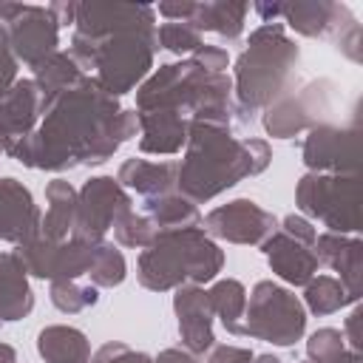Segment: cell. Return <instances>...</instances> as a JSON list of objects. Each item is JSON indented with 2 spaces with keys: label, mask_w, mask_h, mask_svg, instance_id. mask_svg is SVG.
<instances>
[{
  "label": "cell",
  "mask_w": 363,
  "mask_h": 363,
  "mask_svg": "<svg viewBox=\"0 0 363 363\" xmlns=\"http://www.w3.org/2000/svg\"><path fill=\"white\" fill-rule=\"evenodd\" d=\"M303 164L309 173H357L360 164V128L349 125H315L303 139Z\"/></svg>",
  "instance_id": "cell-12"
},
{
  "label": "cell",
  "mask_w": 363,
  "mask_h": 363,
  "mask_svg": "<svg viewBox=\"0 0 363 363\" xmlns=\"http://www.w3.org/2000/svg\"><path fill=\"white\" fill-rule=\"evenodd\" d=\"M9 31V48L17 62L34 68L54 51H60V26L48 6H28L23 3L20 14L6 23Z\"/></svg>",
  "instance_id": "cell-14"
},
{
  "label": "cell",
  "mask_w": 363,
  "mask_h": 363,
  "mask_svg": "<svg viewBox=\"0 0 363 363\" xmlns=\"http://www.w3.org/2000/svg\"><path fill=\"white\" fill-rule=\"evenodd\" d=\"M82 77H85V71L71 60L68 51H54L40 65H34V85H37L43 99L77 85Z\"/></svg>",
  "instance_id": "cell-29"
},
{
  "label": "cell",
  "mask_w": 363,
  "mask_h": 363,
  "mask_svg": "<svg viewBox=\"0 0 363 363\" xmlns=\"http://www.w3.org/2000/svg\"><path fill=\"white\" fill-rule=\"evenodd\" d=\"M139 130L136 108H122L94 77L40 96V125L11 142L6 153L23 167L62 173L79 164L108 162Z\"/></svg>",
  "instance_id": "cell-1"
},
{
  "label": "cell",
  "mask_w": 363,
  "mask_h": 363,
  "mask_svg": "<svg viewBox=\"0 0 363 363\" xmlns=\"http://www.w3.org/2000/svg\"><path fill=\"white\" fill-rule=\"evenodd\" d=\"M329 37H332L335 48H337L343 57H349L352 62H360V60H363V51H360V23L352 17L349 9H346L343 17L335 23V28L329 31Z\"/></svg>",
  "instance_id": "cell-36"
},
{
  "label": "cell",
  "mask_w": 363,
  "mask_h": 363,
  "mask_svg": "<svg viewBox=\"0 0 363 363\" xmlns=\"http://www.w3.org/2000/svg\"><path fill=\"white\" fill-rule=\"evenodd\" d=\"M187 60H193L201 71H207V74H227V65H230V57H227V51L221 48V45H207V43H201Z\"/></svg>",
  "instance_id": "cell-38"
},
{
  "label": "cell",
  "mask_w": 363,
  "mask_h": 363,
  "mask_svg": "<svg viewBox=\"0 0 363 363\" xmlns=\"http://www.w3.org/2000/svg\"><path fill=\"white\" fill-rule=\"evenodd\" d=\"M301 363H309V360H301Z\"/></svg>",
  "instance_id": "cell-51"
},
{
  "label": "cell",
  "mask_w": 363,
  "mask_h": 363,
  "mask_svg": "<svg viewBox=\"0 0 363 363\" xmlns=\"http://www.w3.org/2000/svg\"><path fill=\"white\" fill-rule=\"evenodd\" d=\"M176 173H179V162H147V159H125L119 164L116 182L125 190H133L145 199L153 196H164V193H176Z\"/></svg>",
  "instance_id": "cell-22"
},
{
  "label": "cell",
  "mask_w": 363,
  "mask_h": 363,
  "mask_svg": "<svg viewBox=\"0 0 363 363\" xmlns=\"http://www.w3.org/2000/svg\"><path fill=\"white\" fill-rule=\"evenodd\" d=\"M312 252L318 264H326L335 269L346 292L360 301V267H363V241L357 235H343V233H320L312 244Z\"/></svg>",
  "instance_id": "cell-18"
},
{
  "label": "cell",
  "mask_w": 363,
  "mask_h": 363,
  "mask_svg": "<svg viewBox=\"0 0 363 363\" xmlns=\"http://www.w3.org/2000/svg\"><path fill=\"white\" fill-rule=\"evenodd\" d=\"M156 43L179 57H190L201 45V34L190 23H162L156 26Z\"/></svg>",
  "instance_id": "cell-34"
},
{
  "label": "cell",
  "mask_w": 363,
  "mask_h": 363,
  "mask_svg": "<svg viewBox=\"0 0 363 363\" xmlns=\"http://www.w3.org/2000/svg\"><path fill=\"white\" fill-rule=\"evenodd\" d=\"M48 298H51V303H54L60 312H65V315H77V312H85V309L96 306L99 292H96V286H94V284L51 281Z\"/></svg>",
  "instance_id": "cell-32"
},
{
  "label": "cell",
  "mask_w": 363,
  "mask_h": 363,
  "mask_svg": "<svg viewBox=\"0 0 363 363\" xmlns=\"http://www.w3.org/2000/svg\"><path fill=\"white\" fill-rule=\"evenodd\" d=\"M0 363H17V352L9 343H0Z\"/></svg>",
  "instance_id": "cell-47"
},
{
  "label": "cell",
  "mask_w": 363,
  "mask_h": 363,
  "mask_svg": "<svg viewBox=\"0 0 363 363\" xmlns=\"http://www.w3.org/2000/svg\"><path fill=\"white\" fill-rule=\"evenodd\" d=\"M156 28L153 31H119L102 40H91L74 31L71 60L94 77L111 96H122L147 79L156 54Z\"/></svg>",
  "instance_id": "cell-5"
},
{
  "label": "cell",
  "mask_w": 363,
  "mask_h": 363,
  "mask_svg": "<svg viewBox=\"0 0 363 363\" xmlns=\"http://www.w3.org/2000/svg\"><path fill=\"white\" fill-rule=\"evenodd\" d=\"M153 363H199V360H196V354H190L184 349H162L153 357Z\"/></svg>",
  "instance_id": "cell-45"
},
{
  "label": "cell",
  "mask_w": 363,
  "mask_h": 363,
  "mask_svg": "<svg viewBox=\"0 0 363 363\" xmlns=\"http://www.w3.org/2000/svg\"><path fill=\"white\" fill-rule=\"evenodd\" d=\"M250 14V3H233V0H207V3H196L193 14H190V26L201 34V31H213L221 34L227 40H238L244 31V20Z\"/></svg>",
  "instance_id": "cell-26"
},
{
  "label": "cell",
  "mask_w": 363,
  "mask_h": 363,
  "mask_svg": "<svg viewBox=\"0 0 363 363\" xmlns=\"http://www.w3.org/2000/svg\"><path fill=\"white\" fill-rule=\"evenodd\" d=\"M306 332V309L286 286L258 281L247 298L238 337L267 340L272 346H295Z\"/></svg>",
  "instance_id": "cell-6"
},
{
  "label": "cell",
  "mask_w": 363,
  "mask_h": 363,
  "mask_svg": "<svg viewBox=\"0 0 363 363\" xmlns=\"http://www.w3.org/2000/svg\"><path fill=\"white\" fill-rule=\"evenodd\" d=\"M91 278V284L99 289H113L119 286L125 278H128V264H125V255L122 250L113 244V241H99L94 247V258H91V267L85 272Z\"/></svg>",
  "instance_id": "cell-31"
},
{
  "label": "cell",
  "mask_w": 363,
  "mask_h": 363,
  "mask_svg": "<svg viewBox=\"0 0 363 363\" xmlns=\"http://www.w3.org/2000/svg\"><path fill=\"white\" fill-rule=\"evenodd\" d=\"M269 159L272 150L264 139H238L227 125L190 119L184 159L179 162L176 173V193L193 204L210 201L235 187L241 179L264 173Z\"/></svg>",
  "instance_id": "cell-2"
},
{
  "label": "cell",
  "mask_w": 363,
  "mask_h": 363,
  "mask_svg": "<svg viewBox=\"0 0 363 363\" xmlns=\"http://www.w3.org/2000/svg\"><path fill=\"white\" fill-rule=\"evenodd\" d=\"M139 116V150L156 156H173L187 142L190 116L176 108H150L136 111Z\"/></svg>",
  "instance_id": "cell-17"
},
{
  "label": "cell",
  "mask_w": 363,
  "mask_h": 363,
  "mask_svg": "<svg viewBox=\"0 0 363 363\" xmlns=\"http://www.w3.org/2000/svg\"><path fill=\"white\" fill-rule=\"evenodd\" d=\"M278 230V218L252 199H233L204 216V233L230 244L261 247Z\"/></svg>",
  "instance_id": "cell-11"
},
{
  "label": "cell",
  "mask_w": 363,
  "mask_h": 363,
  "mask_svg": "<svg viewBox=\"0 0 363 363\" xmlns=\"http://www.w3.org/2000/svg\"><path fill=\"white\" fill-rule=\"evenodd\" d=\"M37 122H40V91H37L34 79H17L0 96V142H3V147L28 136L37 128Z\"/></svg>",
  "instance_id": "cell-20"
},
{
  "label": "cell",
  "mask_w": 363,
  "mask_h": 363,
  "mask_svg": "<svg viewBox=\"0 0 363 363\" xmlns=\"http://www.w3.org/2000/svg\"><path fill=\"white\" fill-rule=\"evenodd\" d=\"M37 352L45 363H91V340L77 326H45L37 335Z\"/></svg>",
  "instance_id": "cell-25"
},
{
  "label": "cell",
  "mask_w": 363,
  "mask_h": 363,
  "mask_svg": "<svg viewBox=\"0 0 363 363\" xmlns=\"http://www.w3.org/2000/svg\"><path fill=\"white\" fill-rule=\"evenodd\" d=\"M335 91L337 88L332 79H315L298 94L289 91L278 96L264 111V130L272 139H292L301 130H312L315 125H323L335 108Z\"/></svg>",
  "instance_id": "cell-8"
},
{
  "label": "cell",
  "mask_w": 363,
  "mask_h": 363,
  "mask_svg": "<svg viewBox=\"0 0 363 363\" xmlns=\"http://www.w3.org/2000/svg\"><path fill=\"white\" fill-rule=\"evenodd\" d=\"M43 233V213L34 204L31 190L11 179H0V238L20 247Z\"/></svg>",
  "instance_id": "cell-15"
},
{
  "label": "cell",
  "mask_w": 363,
  "mask_h": 363,
  "mask_svg": "<svg viewBox=\"0 0 363 363\" xmlns=\"http://www.w3.org/2000/svg\"><path fill=\"white\" fill-rule=\"evenodd\" d=\"M298 62L301 48L295 45V40L286 37L284 23H261L235 60V105L255 116L278 96L295 91Z\"/></svg>",
  "instance_id": "cell-3"
},
{
  "label": "cell",
  "mask_w": 363,
  "mask_h": 363,
  "mask_svg": "<svg viewBox=\"0 0 363 363\" xmlns=\"http://www.w3.org/2000/svg\"><path fill=\"white\" fill-rule=\"evenodd\" d=\"M145 216L153 221L156 230H179V227H199L201 216L193 201H187L182 193H164L145 199Z\"/></svg>",
  "instance_id": "cell-28"
},
{
  "label": "cell",
  "mask_w": 363,
  "mask_h": 363,
  "mask_svg": "<svg viewBox=\"0 0 363 363\" xmlns=\"http://www.w3.org/2000/svg\"><path fill=\"white\" fill-rule=\"evenodd\" d=\"M173 312L179 318V337L184 352L204 354L216 343L213 332V309L207 303V289L196 284H184L173 295Z\"/></svg>",
  "instance_id": "cell-16"
},
{
  "label": "cell",
  "mask_w": 363,
  "mask_h": 363,
  "mask_svg": "<svg viewBox=\"0 0 363 363\" xmlns=\"http://www.w3.org/2000/svg\"><path fill=\"white\" fill-rule=\"evenodd\" d=\"M94 247L96 244H85V241H48L43 235L14 247L17 258L23 261L26 272L43 281H77L79 275L88 272L91 258H94Z\"/></svg>",
  "instance_id": "cell-10"
},
{
  "label": "cell",
  "mask_w": 363,
  "mask_h": 363,
  "mask_svg": "<svg viewBox=\"0 0 363 363\" xmlns=\"http://www.w3.org/2000/svg\"><path fill=\"white\" fill-rule=\"evenodd\" d=\"M156 233L159 230L153 227V221L145 213H136V210H128L113 224L116 244L119 247H128V250H145V247H150V241L156 238Z\"/></svg>",
  "instance_id": "cell-33"
},
{
  "label": "cell",
  "mask_w": 363,
  "mask_h": 363,
  "mask_svg": "<svg viewBox=\"0 0 363 363\" xmlns=\"http://www.w3.org/2000/svg\"><path fill=\"white\" fill-rule=\"evenodd\" d=\"M193 6L196 3H190V0H182V3H159L156 11L162 17H167V23H187L190 14H193Z\"/></svg>",
  "instance_id": "cell-42"
},
{
  "label": "cell",
  "mask_w": 363,
  "mask_h": 363,
  "mask_svg": "<svg viewBox=\"0 0 363 363\" xmlns=\"http://www.w3.org/2000/svg\"><path fill=\"white\" fill-rule=\"evenodd\" d=\"M335 363H360V352H352V349H346Z\"/></svg>",
  "instance_id": "cell-48"
},
{
  "label": "cell",
  "mask_w": 363,
  "mask_h": 363,
  "mask_svg": "<svg viewBox=\"0 0 363 363\" xmlns=\"http://www.w3.org/2000/svg\"><path fill=\"white\" fill-rule=\"evenodd\" d=\"M221 267L224 252L204 227H179L159 230L150 247L139 252L136 278L150 292H167L184 284L204 286L218 278Z\"/></svg>",
  "instance_id": "cell-4"
},
{
  "label": "cell",
  "mask_w": 363,
  "mask_h": 363,
  "mask_svg": "<svg viewBox=\"0 0 363 363\" xmlns=\"http://www.w3.org/2000/svg\"><path fill=\"white\" fill-rule=\"evenodd\" d=\"M343 352H346L343 332L340 329H332V326H323V329L312 332L309 340H306V357H309V363H335Z\"/></svg>",
  "instance_id": "cell-35"
},
{
  "label": "cell",
  "mask_w": 363,
  "mask_h": 363,
  "mask_svg": "<svg viewBox=\"0 0 363 363\" xmlns=\"http://www.w3.org/2000/svg\"><path fill=\"white\" fill-rule=\"evenodd\" d=\"M207 303L213 309V318H218L221 326L230 335H238V326H241L244 309H247V289H244V284L235 281V278L213 281V286L207 289Z\"/></svg>",
  "instance_id": "cell-27"
},
{
  "label": "cell",
  "mask_w": 363,
  "mask_h": 363,
  "mask_svg": "<svg viewBox=\"0 0 363 363\" xmlns=\"http://www.w3.org/2000/svg\"><path fill=\"white\" fill-rule=\"evenodd\" d=\"M74 28L82 37L102 40L119 31H153L156 28V9L145 3H96L85 0L77 3Z\"/></svg>",
  "instance_id": "cell-13"
},
{
  "label": "cell",
  "mask_w": 363,
  "mask_h": 363,
  "mask_svg": "<svg viewBox=\"0 0 363 363\" xmlns=\"http://www.w3.org/2000/svg\"><path fill=\"white\" fill-rule=\"evenodd\" d=\"M91 363H153V357L145 354V352L130 349L128 343L111 340V343L99 346V349L91 354Z\"/></svg>",
  "instance_id": "cell-37"
},
{
  "label": "cell",
  "mask_w": 363,
  "mask_h": 363,
  "mask_svg": "<svg viewBox=\"0 0 363 363\" xmlns=\"http://www.w3.org/2000/svg\"><path fill=\"white\" fill-rule=\"evenodd\" d=\"M128 210H133L130 196L113 176H91L79 190L71 238L85 244H99L105 241L108 230H113L119 216H125Z\"/></svg>",
  "instance_id": "cell-9"
},
{
  "label": "cell",
  "mask_w": 363,
  "mask_h": 363,
  "mask_svg": "<svg viewBox=\"0 0 363 363\" xmlns=\"http://www.w3.org/2000/svg\"><path fill=\"white\" fill-rule=\"evenodd\" d=\"M207 360L204 363H252V352L244 346H230V343H213L207 349Z\"/></svg>",
  "instance_id": "cell-41"
},
{
  "label": "cell",
  "mask_w": 363,
  "mask_h": 363,
  "mask_svg": "<svg viewBox=\"0 0 363 363\" xmlns=\"http://www.w3.org/2000/svg\"><path fill=\"white\" fill-rule=\"evenodd\" d=\"M360 318H363V309H360V306H354V312L346 318V332H343V340H349V343H352V352H360V332H357Z\"/></svg>",
  "instance_id": "cell-44"
},
{
  "label": "cell",
  "mask_w": 363,
  "mask_h": 363,
  "mask_svg": "<svg viewBox=\"0 0 363 363\" xmlns=\"http://www.w3.org/2000/svg\"><path fill=\"white\" fill-rule=\"evenodd\" d=\"M17 82V60L9 48V31L0 23V96Z\"/></svg>",
  "instance_id": "cell-39"
},
{
  "label": "cell",
  "mask_w": 363,
  "mask_h": 363,
  "mask_svg": "<svg viewBox=\"0 0 363 363\" xmlns=\"http://www.w3.org/2000/svg\"><path fill=\"white\" fill-rule=\"evenodd\" d=\"M278 230H281V233H286L289 238H295V241L306 244V247H312V244H315V238H318V230L312 227V221H309V218H303V216H295V213L284 216V221H281V227H278Z\"/></svg>",
  "instance_id": "cell-40"
},
{
  "label": "cell",
  "mask_w": 363,
  "mask_h": 363,
  "mask_svg": "<svg viewBox=\"0 0 363 363\" xmlns=\"http://www.w3.org/2000/svg\"><path fill=\"white\" fill-rule=\"evenodd\" d=\"M45 201L48 210L43 216V238L48 241H65L74 233V221H77V201H79V190H74L71 182L65 179H51L45 184Z\"/></svg>",
  "instance_id": "cell-24"
},
{
  "label": "cell",
  "mask_w": 363,
  "mask_h": 363,
  "mask_svg": "<svg viewBox=\"0 0 363 363\" xmlns=\"http://www.w3.org/2000/svg\"><path fill=\"white\" fill-rule=\"evenodd\" d=\"M295 204L318 218L329 233L354 235L360 230V179L357 173H306L298 182Z\"/></svg>",
  "instance_id": "cell-7"
},
{
  "label": "cell",
  "mask_w": 363,
  "mask_h": 363,
  "mask_svg": "<svg viewBox=\"0 0 363 363\" xmlns=\"http://www.w3.org/2000/svg\"><path fill=\"white\" fill-rule=\"evenodd\" d=\"M252 363H281V360H278L275 354H255Z\"/></svg>",
  "instance_id": "cell-49"
},
{
  "label": "cell",
  "mask_w": 363,
  "mask_h": 363,
  "mask_svg": "<svg viewBox=\"0 0 363 363\" xmlns=\"http://www.w3.org/2000/svg\"><path fill=\"white\" fill-rule=\"evenodd\" d=\"M346 6L332 3V0H292L281 3V17L284 23L303 34V37H323L335 28V23L343 17Z\"/></svg>",
  "instance_id": "cell-23"
},
{
  "label": "cell",
  "mask_w": 363,
  "mask_h": 363,
  "mask_svg": "<svg viewBox=\"0 0 363 363\" xmlns=\"http://www.w3.org/2000/svg\"><path fill=\"white\" fill-rule=\"evenodd\" d=\"M252 11L261 14L264 23H275V17H281V3H252Z\"/></svg>",
  "instance_id": "cell-46"
},
{
  "label": "cell",
  "mask_w": 363,
  "mask_h": 363,
  "mask_svg": "<svg viewBox=\"0 0 363 363\" xmlns=\"http://www.w3.org/2000/svg\"><path fill=\"white\" fill-rule=\"evenodd\" d=\"M3 150H6V147H3V142H0V153H3Z\"/></svg>",
  "instance_id": "cell-50"
},
{
  "label": "cell",
  "mask_w": 363,
  "mask_h": 363,
  "mask_svg": "<svg viewBox=\"0 0 363 363\" xmlns=\"http://www.w3.org/2000/svg\"><path fill=\"white\" fill-rule=\"evenodd\" d=\"M303 301H306V309L318 318L332 315L349 303H357L335 275H315L303 289Z\"/></svg>",
  "instance_id": "cell-30"
},
{
  "label": "cell",
  "mask_w": 363,
  "mask_h": 363,
  "mask_svg": "<svg viewBox=\"0 0 363 363\" xmlns=\"http://www.w3.org/2000/svg\"><path fill=\"white\" fill-rule=\"evenodd\" d=\"M48 11L54 14V20H57V26H74V14H77V3L74 0H60V3H51L48 6Z\"/></svg>",
  "instance_id": "cell-43"
},
{
  "label": "cell",
  "mask_w": 363,
  "mask_h": 363,
  "mask_svg": "<svg viewBox=\"0 0 363 363\" xmlns=\"http://www.w3.org/2000/svg\"><path fill=\"white\" fill-rule=\"evenodd\" d=\"M34 309V292L28 284V272L17 252H0V326L11 320H23Z\"/></svg>",
  "instance_id": "cell-21"
},
{
  "label": "cell",
  "mask_w": 363,
  "mask_h": 363,
  "mask_svg": "<svg viewBox=\"0 0 363 363\" xmlns=\"http://www.w3.org/2000/svg\"><path fill=\"white\" fill-rule=\"evenodd\" d=\"M261 250H264V255H267L269 269H272L281 281H286V284H292V286H306V284L318 275V267H320V264H318L312 247H306V244L289 238V235L281 233V230H275V233L261 244Z\"/></svg>",
  "instance_id": "cell-19"
}]
</instances>
